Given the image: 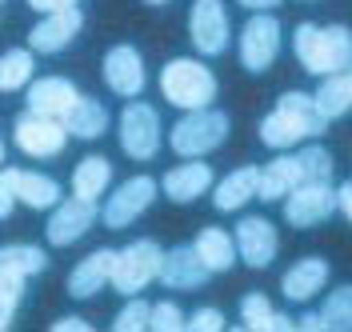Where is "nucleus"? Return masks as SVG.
Instances as JSON below:
<instances>
[{"label": "nucleus", "mask_w": 352, "mask_h": 332, "mask_svg": "<svg viewBox=\"0 0 352 332\" xmlns=\"http://www.w3.org/2000/svg\"><path fill=\"white\" fill-rule=\"evenodd\" d=\"M28 112H36V116H48V120H60L65 124L72 109H76V100H80V92L72 80L65 76H41V80H32L28 85Z\"/></svg>", "instance_id": "ddd939ff"}, {"label": "nucleus", "mask_w": 352, "mask_h": 332, "mask_svg": "<svg viewBox=\"0 0 352 332\" xmlns=\"http://www.w3.org/2000/svg\"><path fill=\"white\" fill-rule=\"evenodd\" d=\"M160 184L153 177H129L109 200H104V224L109 228H129L140 212H148V204L156 200Z\"/></svg>", "instance_id": "f8f14e48"}, {"label": "nucleus", "mask_w": 352, "mask_h": 332, "mask_svg": "<svg viewBox=\"0 0 352 332\" xmlns=\"http://www.w3.org/2000/svg\"><path fill=\"white\" fill-rule=\"evenodd\" d=\"M24 280H28L24 268H16L12 261H0V329H12V316L24 300Z\"/></svg>", "instance_id": "cd10ccee"}, {"label": "nucleus", "mask_w": 352, "mask_h": 332, "mask_svg": "<svg viewBox=\"0 0 352 332\" xmlns=\"http://www.w3.org/2000/svg\"><path fill=\"white\" fill-rule=\"evenodd\" d=\"M120 148L132 160H153L160 148V116L153 104L129 100L120 109Z\"/></svg>", "instance_id": "423d86ee"}, {"label": "nucleus", "mask_w": 352, "mask_h": 332, "mask_svg": "<svg viewBox=\"0 0 352 332\" xmlns=\"http://www.w3.org/2000/svg\"><path fill=\"white\" fill-rule=\"evenodd\" d=\"M104 85H109L116 96H140L144 85H148V72H144V60L132 45H116L104 52Z\"/></svg>", "instance_id": "4468645a"}, {"label": "nucleus", "mask_w": 352, "mask_h": 332, "mask_svg": "<svg viewBox=\"0 0 352 332\" xmlns=\"http://www.w3.org/2000/svg\"><path fill=\"white\" fill-rule=\"evenodd\" d=\"M336 208H340L336 204V188L329 180H308V184H300L296 192L285 197V221L292 228H316V224L329 221Z\"/></svg>", "instance_id": "6e6552de"}, {"label": "nucleus", "mask_w": 352, "mask_h": 332, "mask_svg": "<svg viewBox=\"0 0 352 332\" xmlns=\"http://www.w3.org/2000/svg\"><path fill=\"white\" fill-rule=\"evenodd\" d=\"M256 192H261V168L244 164V168H232V173L212 188V204H217V212H236V208H244Z\"/></svg>", "instance_id": "4be33fe9"}, {"label": "nucleus", "mask_w": 352, "mask_h": 332, "mask_svg": "<svg viewBox=\"0 0 352 332\" xmlns=\"http://www.w3.org/2000/svg\"><path fill=\"white\" fill-rule=\"evenodd\" d=\"M336 204H340V212L352 221V180H344V184L336 188Z\"/></svg>", "instance_id": "a19ab883"}, {"label": "nucleus", "mask_w": 352, "mask_h": 332, "mask_svg": "<svg viewBox=\"0 0 352 332\" xmlns=\"http://www.w3.org/2000/svg\"><path fill=\"white\" fill-rule=\"evenodd\" d=\"M241 329H248V332H292L296 320L288 312L272 309L264 292H248L241 300Z\"/></svg>", "instance_id": "5701e85b"}, {"label": "nucleus", "mask_w": 352, "mask_h": 332, "mask_svg": "<svg viewBox=\"0 0 352 332\" xmlns=\"http://www.w3.org/2000/svg\"><path fill=\"white\" fill-rule=\"evenodd\" d=\"M92 324L80 320V316H60V320H52V332H88Z\"/></svg>", "instance_id": "ea45409f"}, {"label": "nucleus", "mask_w": 352, "mask_h": 332, "mask_svg": "<svg viewBox=\"0 0 352 332\" xmlns=\"http://www.w3.org/2000/svg\"><path fill=\"white\" fill-rule=\"evenodd\" d=\"M109 180H112L109 156H85V160L72 168V197L100 200L104 192H109Z\"/></svg>", "instance_id": "b1692460"}, {"label": "nucleus", "mask_w": 352, "mask_h": 332, "mask_svg": "<svg viewBox=\"0 0 352 332\" xmlns=\"http://www.w3.org/2000/svg\"><path fill=\"white\" fill-rule=\"evenodd\" d=\"M92 224H96V200L68 197V200H60V204L52 208L44 232H48V244H52V248H68V244L80 241Z\"/></svg>", "instance_id": "9b49d317"}, {"label": "nucleus", "mask_w": 352, "mask_h": 332, "mask_svg": "<svg viewBox=\"0 0 352 332\" xmlns=\"http://www.w3.org/2000/svg\"><path fill=\"white\" fill-rule=\"evenodd\" d=\"M296 329L300 332H329V320H324V312H305L296 320Z\"/></svg>", "instance_id": "4c0bfd02"}, {"label": "nucleus", "mask_w": 352, "mask_h": 332, "mask_svg": "<svg viewBox=\"0 0 352 332\" xmlns=\"http://www.w3.org/2000/svg\"><path fill=\"white\" fill-rule=\"evenodd\" d=\"M324 285H329V261H324V256H305V261H296V265L280 276V292H285L292 305L312 300Z\"/></svg>", "instance_id": "aec40b11"}, {"label": "nucleus", "mask_w": 352, "mask_h": 332, "mask_svg": "<svg viewBox=\"0 0 352 332\" xmlns=\"http://www.w3.org/2000/svg\"><path fill=\"white\" fill-rule=\"evenodd\" d=\"M344 72H349V80H352V65H349V68H344Z\"/></svg>", "instance_id": "c03bdc74"}, {"label": "nucleus", "mask_w": 352, "mask_h": 332, "mask_svg": "<svg viewBox=\"0 0 352 332\" xmlns=\"http://www.w3.org/2000/svg\"><path fill=\"white\" fill-rule=\"evenodd\" d=\"M80 0H28V8H36L41 16H48V12H60V8H76Z\"/></svg>", "instance_id": "58836bf2"}, {"label": "nucleus", "mask_w": 352, "mask_h": 332, "mask_svg": "<svg viewBox=\"0 0 352 332\" xmlns=\"http://www.w3.org/2000/svg\"><path fill=\"white\" fill-rule=\"evenodd\" d=\"M160 92H164V100L173 109H184V112L212 109V100H217V76H212L208 65H200L192 56H176L160 72Z\"/></svg>", "instance_id": "7ed1b4c3"}, {"label": "nucleus", "mask_w": 352, "mask_h": 332, "mask_svg": "<svg viewBox=\"0 0 352 332\" xmlns=\"http://www.w3.org/2000/svg\"><path fill=\"white\" fill-rule=\"evenodd\" d=\"M236 248H241V261L248 268H268L272 261H276V248H280V241H276V228L264 221V217H241V224H236Z\"/></svg>", "instance_id": "dca6fc26"}, {"label": "nucleus", "mask_w": 352, "mask_h": 332, "mask_svg": "<svg viewBox=\"0 0 352 332\" xmlns=\"http://www.w3.org/2000/svg\"><path fill=\"white\" fill-rule=\"evenodd\" d=\"M292 52L305 65V72L336 76V72H344L352 65V28H344V24L320 28V24L300 21L296 32H292Z\"/></svg>", "instance_id": "f03ea898"}, {"label": "nucleus", "mask_w": 352, "mask_h": 332, "mask_svg": "<svg viewBox=\"0 0 352 332\" xmlns=\"http://www.w3.org/2000/svg\"><path fill=\"white\" fill-rule=\"evenodd\" d=\"M112 268H116V248H96L68 272V296H76V300L96 296L104 285H112Z\"/></svg>", "instance_id": "6ab92c4d"}, {"label": "nucleus", "mask_w": 352, "mask_h": 332, "mask_svg": "<svg viewBox=\"0 0 352 332\" xmlns=\"http://www.w3.org/2000/svg\"><path fill=\"white\" fill-rule=\"evenodd\" d=\"M144 4H168V0H144Z\"/></svg>", "instance_id": "37998d69"}, {"label": "nucleus", "mask_w": 352, "mask_h": 332, "mask_svg": "<svg viewBox=\"0 0 352 332\" xmlns=\"http://www.w3.org/2000/svg\"><path fill=\"white\" fill-rule=\"evenodd\" d=\"M24 85H32V48H8L0 56V89L21 92Z\"/></svg>", "instance_id": "c756f323"}, {"label": "nucleus", "mask_w": 352, "mask_h": 332, "mask_svg": "<svg viewBox=\"0 0 352 332\" xmlns=\"http://www.w3.org/2000/svg\"><path fill=\"white\" fill-rule=\"evenodd\" d=\"M85 28V12H80V4L76 8H60V12H48L32 32H28V48L32 52H60V48L72 45V36Z\"/></svg>", "instance_id": "f3484780"}, {"label": "nucleus", "mask_w": 352, "mask_h": 332, "mask_svg": "<svg viewBox=\"0 0 352 332\" xmlns=\"http://www.w3.org/2000/svg\"><path fill=\"white\" fill-rule=\"evenodd\" d=\"M224 136H228V116L220 109H197V112H184L173 124L168 144H173L176 156L200 160V156H208L212 148H220Z\"/></svg>", "instance_id": "20e7f679"}, {"label": "nucleus", "mask_w": 352, "mask_h": 332, "mask_svg": "<svg viewBox=\"0 0 352 332\" xmlns=\"http://www.w3.org/2000/svg\"><path fill=\"white\" fill-rule=\"evenodd\" d=\"M324 320H329V332H352V285H336L324 296Z\"/></svg>", "instance_id": "7c9ffc66"}, {"label": "nucleus", "mask_w": 352, "mask_h": 332, "mask_svg": "<svg viewBox=\"0 0 352 332\" xmlns=\"http://www.w3.org/2000/svg\"><path fill=\"white\" fill-rule=\"evenodd\" d=\"M300 156V168H305V184L308 180H332V153L324 144H308Z\"/></svg>", "instance_id": "72a5a7b5"}, {"label": "nucleus", "mask_w": 352, "mask_h": 332, "mask_svg": "<svg viewBox=\"0 0 352 332\" xmlns=\"http://www.w3.org/2000/svg\"><path fill=\"white\" fill-rule=\"evenodd\" d=\"M197 252L200 261L212 268V272H228V268L236 265V256H241V248H236V236H228L224 228H204L197 241Z\"/></svg>", "instance_id": "393cba45"}, {"label": "nucleus", "mask_w": 352, "mask_h": 332, "mask_svg": "<svg viewBox=\"0 0 352 332\" xmlns=\"http://www.w3.org/2000/svg\"><path fill=\"white\" fill-rule=\"evenodd\" d=\"M164 268V248L156 241H132L116 252V268H112V288L120 296H136L148 280H160Z\"/></svg>", "instance_id": "39448f33"}, {"label": "nucleus", "mask_w": 352, "mask_h": 332, "mask_svg": "<svg viewBox=\"0 0 352 332\" xmlns=\"http://www.w3.org/2000/svg\"><path fill=\"white\" fill-rule=\"evenodd\" d=\"M148 329H153V332H180V329H188V316L180 312L176 300H156Z\"/></svg>", "instance_id": "f704fd0d"}, {"label": "nucleus", "mask_w": 352, "mask_h": 332, "mask_svg": "<svg viewBox=\"0 0 352 332\" xmlns=\"http://www.w3.org/2000/svg\"><path fill=\"white\" fill-rule=\"evenodd\" d=\"M224 324H228V320H224V312L220 309H197L192 312V320H188V329L192 332H220Z\"/></svg>", "instance_id": "e433bc0d"}, {"label": "nucleus", "mask_w": 352, "mask_h": 332, "mask_svg": "<svg viewBox=\"0 0 352 332\" xmlns=\"http://www.w3.org/2000/svg\"><path fill=\"white\" fill-rule=\"evenodd\" d=\"M324 133H329V116L316 109V96H305V92H285L276 109L261 120V140L276 153H285L300 140H316Z\"/></svg>", "instance_id": "f257e3e1"}, {"label": "nucleus", "mask_w": 352, "mask_h": 332, "mask_svg": "<svg viewBox=\"0 0 352 332\" xmlns=\"http://www.w3.org/2000/svg\"><path fill=\"white\" fill-rule=\"evenodd\" d=\"M305 184V168H300V156H276L261 168V192L256 200L272 204V200H285L288 192H296Z\"/></svg>", "instance_id": "412c9836"}, {"label": "nucleus", "mask_w": 352, "mask_h": 332, "mask_svg": "<svg viewBox=\"0 0 352 332\" xmlns=\"http://www.w3.org/2000/svg\"><path fill=\"white\" fill-rule=\"evenodd\" d=\"M16 184H21V204L24 208L48 212V208L60 204V184H56L52 177H44V173H21Z\"/></svg>", "instance_id": "c85d7f7f"}, {"label": "nucleus", "mask_w": 352, "mask_h": 332, "mask_svg": "<svg viewBox=\"0 0 352 332\" xmlns=\"http://www.w3.org/2000/svg\"><path fill=\"white\" fill-rule=\"evenodd\" d=\"M68 136L72 133H68L60 120L36 116V112H28V109H24L21 116H16V124H12V140H16V148H21L24 156H36V160L56 156L68 144Z\"/></svg>", "instance_id": "9d476101"}, {"label": "nucleus", "mask_w": 352, "mask_h": 332, "mask_svg": "<svg viewBox=\"0 0 352 332\" xmlns=\"http://www.w3.org/2000/svg\"><path fill=\"white\" fill-rule=\"evenodd\" d=\"M228 8L224 0H197L192 12H188V41L200 56H220L228 48Z\"/></svg>", "instance_id": "0eeeda50"}, {"label": "nucleus", "mask_w": 352, "mask_h": 332, "mask_svg": "<svg viewBox=\"0 0 352 332\" xmlns=\"http://www.w3.org/2000/svg\"><path fill=\"white\" fill-rule=\"evenodd\" d=\"M16 177H21V168H4V173H0V217H4V221L12 217V208H16V200H21Z\"/></svg>", "instance_id": "c9c22d12"}, {"label": "nucleus", "mask_w": 352, "mask_h": 332, "mask_svg": "<svg viewBox=\"0 0 352 332\" xmlns=\"http://www.w3.org/2000/svg\"><path fill=\"white\" fill-rule=\"evenodd\" d=\"M65 129L72 136H80V140H96V136H104V129H109V109L100 100H92V96H80L72 116L65 120Z\"/></svg>", "instance_id": "a878e982"}, {"label": "nucleus", "mask_w": 352, "mask_h": 332, "mask_svg": "<svg viewBox=\"0 0 352 332\" xmlns=\"http://www.w3.org/2000/svg\"><path fill=\"white\" fill-rule=\"evenodd\" d=\"M148 320H153V305L144 296H129V305L116 312V320H112V332H140V329H148Z\"/></svg>", "instance_id": "2f4dec72"}, {"label": "nucleus", "mask_w": 352, "mask_h": 332, "mask_svg": "<svg viewBox=\"0 0 352 332\" xmlns=\"http://www.w3.org/2000/svg\"><path fill=\"white\" fill-rule=\"evenodd\" d=\"M280 52V21L272 12H252L241 28V65L248 72H264Z\"/></svg>", "instance_id": "1a4fd4ad"}, {"label": "nucleus", "mask_w": 352, "mask_h": 332, "mask_svg": "<svg viewBox=\"0 0 352 332\" xmlns=\"http://www.w3.org/2000/svg\"><path fill=\"white\" fill-rule=\"evenodd\" d=\"M316 96V109L324 112L329 120L344 116L352 109V80L349 72H336V76H320V89L312 92Z\"/></svg>", "instance_id": "bb28decb"}, {"label": "nucleus", "mask_w": 352, "mask_h": 332, "mask_svg": "<svg viewBox=\"0 0 352 332\" xmlns=\"http://www.w3.org/2000/svg\"><path fill=\"white\" fill-rule=\"evenodd\" d=\"M0 261H12V265L24 268L28 276H41L44 268H48V256H44V248H36V244H8V248L0 252Z\"/></svg>", "instance_id": "473e14b6"}, {"label": "nucleus", "mask_w": 352, "mask_h": 332, "mask_svg": "<svg viewBox=\"0 0 352 332\" xmlns=\"http://www.w3.org/2000/svg\"><path fill=\"white\" fill-rule=\"evenodd\" d=\"M241 4H244V8H252V12H272L280 0H241Z\"/></svg>", "instance_id": "79ce46f5"}, {"label": "nucleus", "mask_w": 352, "mask_h": 332, "mask_svg": "<svg viewBox=\"0 0 352 332\" xmlns=\"http://www.w3.org/2000/svg\"><path fill=\"white\" fill-rule=\"evenodd\" d=\"M208 188H212V168L204 160H184V164H176V168H168L160 177V192L173 204H192Z\"/></svg>", "instance_id": "a211bd4d"}, {"label": "nucleus", "mask_w": 352, "mask_h": 332, "mask_svg": "<svg viewBox=\"0 0 352 332\" xmlns=\"http://www.w3.org/2000/svg\"><path fill=\"white\" fill-rule=\"evenodd\" d=\"M208 276H212V268L200 261L197 244H176L173 252H164V268H160V285H164V288H176V292H197Z\"/></svg>", "instance_id": "2eb2a0df"}]
</instances>
